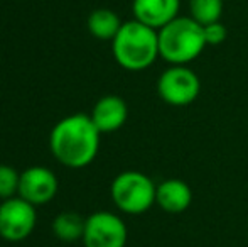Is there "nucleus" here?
<instances>
[{"label": "nucleus", "mask_w": 248, "mask_h": 247, "mask_svg": "<svg viewBox=\"0 0 248 247\" xmlns=\"http://www.w3.org/2000/svg\"><path fill=\"white\" fill-rule=\"evenodd\" d=\"M58 178L49 168L44 166H31L20 173L19 193L17 197L24 198L34 207L49 203L58 193Z\"/></svg>", "instance_id": "obj_8"}, {"label": "nucleus", "mask_w": 248, "mask_h": 247, "mask_svg": "<svg viewBox=\"0 0 248 247\" xmlns=\"http://www.w3.org/2000/svg\"><path fill=\"white\" fill-rule=\"evenodd\" d=\"M90 117L101 134L115 132L124 127L128 119L127 102L118 95H105L95 103Z\"/></svg>", "instance_id": "obj_10"}, {"label": "nucleus", "mask_w": 248, "mask_h": 247, "mask_svg": "<svg viewBox=\"0 0 248 247\" xmlns=\"http://www.w3.org/2000/svg\"><path fill=\"white\" fill-rule=\"evenodd\" d=\"M181 10V0H134L132 14L134 19L152 29L159 31L174 20Z\"/></svg>", "instance_id": "obj_9"}, {"label": "nucleus", "mask_w": 248, "mask_h": 247, "mask_svg": "<svg viewBox=\"0 0 248 247\" xmlns=\"http://www.w3.org/2000/svg\"><path fill=\"white\" fill-rule=\"evenodd\" d=\"M37 224L36 207L20 197L7 198L0 205V237L20 242L34 232Z\"/></svg>", "instance_id": "obj_7"}, {"label": "nucleus", "mask_w": 248, "mask_h": 247, "mask_svg": "<svg viewBox=\"0 0 248 247\" xmlns=\"http://www.w3.org/2000/svg\"><path fill=\"white\" fill-rule=\"evenodd\" d=\"M122 20L117 12L110 9H96L88 16L86 26L93 37L101 41H113L122 27Z\"/></svg>", "instance_id": "obj_12"}, {"label": "nucleus", "mask_w": 248, "mask_h": 247, "mask_svg": "<svg viewBox=\"0 0 248 247\" xmlns=\"http://www.w3.org/2000/svg\"><path fill=\"white\" fill-rule=\"evenodd\" d=\"M100 135L92 117L73 114L61 119L49 134L51 152L61 165L71 169H81L95 161L100 151Z\"/></svg>", "instance_id": "obj_1"}, {"label": "nucleus", "mask_w": 248, "mask_h": 247, "mask_svg": "<svg viewBox=\"0 0 248 247\" xmlns=\"http://www.w3.org/2000/svg\"><path fill=\"white\" fill-rule=\"evenodd\" d=\"M189 16L201 26L221 20L223 0H187Z\"/></svg>", "instance_id": "obj_14"}, {"label": "nucleus", "mask_w": 248, "mask_h": 247, "mask_svg": "<svg viewBox=\"0 0 248 247\" xmlns=\"http://www.w3.org/2000/svg\"><path fill=\"white\" fill-rule=\"evenodd\" d=\"M201 93V80L189 66L169 65L157 78V95L170 107H187Z\"/></svg>", "instance_id": "obj_5"}, {"label": "nucleus", "mask_w": 248, "mask_h": 247, "mask_svg": "<svg viewBox=\"0 0 248 247\" xmlns=\"http://www.w3.org/2000/svg\"><path fill=\"white\" fill-rule=\"evenodd\" d=\"M157 185L142 171L128 169L111 181L110 197L115 207L127 215H142L155 205Z\"/></svg>", "instance_id": "obj_4"}, {"label": "nucleus", "mask_w": 248, "mask_h": 247, "mask_svg": "<svg viewBox=\"0 0 248 247\" xmlns=\"http://www.w3.org/2000/svg\"><path fill=\"white\" fill-rule=\"evenodd\" d=\"M19 181L20 173H17L16 169L7 165H0V198L2 200L17 197V193H19Z\"/></svg>", "instance_id": "obj_15"}, {"label": "nucleus", "mask_w": 248, "mask_h": 247, "mask_svg": "<svg viewBox=\"0 0 248 247\" xmlns=\"http://www.w3.org/2000/svg\"><path fill=\"white\" fill-rule=\"evenodd\" d=\"M160 60L169 65L189 66L206 49L204 27L191 16H177L157 31Z\"/></svg>", "instance_id": "obj_3"}, {"label": "nucleus", "mask_w": 248, "mask_h": 247, "mask_svg": "<svg viewBox=\"0 0 248 247\" xmlns=\"http://www.w3.org/2000/svg\"><path fill=\"white\" fill-rule=\"evenodd\" d=\"M81 241L85 247H125L128 241L127 224L113 212H95L86 217Z\"/></svg>", "instance_id": "obj_6"}, {"label": "nucleus", "mask_w": 248, "mask_h": 247, "mask_svg": "<svg viewBox=\"0 0 248 247\" xmlns=\"http://www.w3.org/2000/svg\"><path fill=\"white\" fill-rule=\"evenodd\" d=\"M85 222L86 218H83L76 212H61L59 215H56L52 222V232L59 241L75 242L78 239H83Z\"/></svg>", "instance_id": "obj_13"}, {"label": "nucleus", "mask_w": 248, "mask_h": 247, "mask_svg": "<svg viewBox=\"0 0 248 247\" xmlns=\"http://www.w3.org/2000/svg\"><path fill=\"white\" fill-rule=\"evenodd\" d=\"M193 190L184 180L167 178L157 185L155 205L167 214H183L193 203Z\"/></svg>", "instance_id": "obj_11"}, {"label": "nucleus", "mask_w": 248, "mask_h": 247, "mask_svg": "<svg viewBox=\"0 0 248 247\" xmlns=\"http://www.w3.org/2000/svg\"><path fill=\"white\" fill-rule=\"evenodd\" d=\"M202 27H204V39L208 46H219V44L225 43L226 37H228V29H226V26L221 20L211 22Z\"/></svg>", "instance_id": "obj_16"}, {"label": "nucleus", "mask_w": 248, "mask_h": 247, "mask_svg": "<svg viewBox=\"0 0 248 247\" xmlns=\"http://www.w3.org/2000/svg\"><path fill=\"white\" fill-rule=\"evenodd\" d=\"M111 53L127 71H144L160 58L159 33L135 19L127 20L111 41Z\"/></svg>", "instance_id": "obj_2"}]
</instances>
